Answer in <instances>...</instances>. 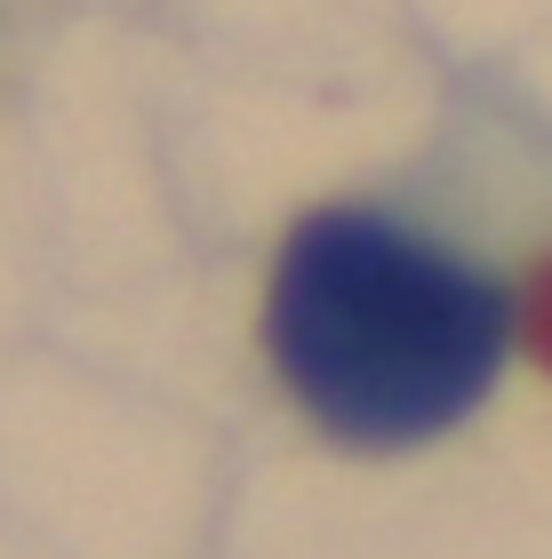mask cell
Returning a JSON list of instances; mask_svg holds the SVG:
<instances>
[{
  "mask_svg": "<svg viewBox=\"0 0 552 559\" xmlns=\"http://www.w3.org/2000/svg\"><path fill=\"white\" fill-rule=\"evenodd\" d=\"M505 344V288L376 209H313L272 264L265 352L344 448L441 440L489 400Z\"/></svg>",
  "mask_w": 552,
  "mask_h": 559,
  "instance_id": "6da1fadb",
  "label": "cell"
}]
</instances>
